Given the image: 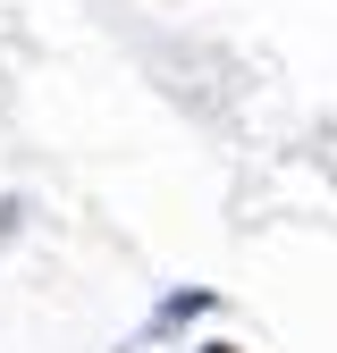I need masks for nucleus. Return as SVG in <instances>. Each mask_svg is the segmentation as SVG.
I'll return each instance as SVG.
<instances>
[{"instance_id": "f03ea898", "label": "nucleus", "mask_w": 337, "mask_h": 353, "mask_svg": "<svg viewBox=\"0 0 337 353\" xmlns=\"http://www.w3.org/2000/svg\"><path fill=\"white\" fill-rule=\"evenodd\" d=\"M194 353H244V345H228V336H211V345H194Z\"/></svg>"}, {"instance_id": "f257e3e1", "label": "nucleus", "mask_w": 337, "mask_h": 353, "mask_svg": "<svg viewBox=\"0 0 337 353\" xmlns=\"http://www.w3.org/2000/svg\"><path fill=\"white\" fill-rule=\"evenodd\" d=\"M211 312H220V286H177V294H160V303H152V320H144V336L160 345V336H177L186 320H211Z\"/></svg>"}]
</instances>
